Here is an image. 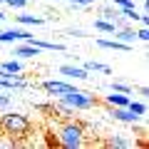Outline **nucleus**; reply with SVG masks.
Returning a JSON list of instances; mask_svg holds the SVG:
<instances>
[{"label": "nucleus", "mask_w": 149, "mask_h": 149, "mask_svg": "<svg viewBox=\"0 0 149 149\" xmlns=\"http://www.w3.org/2000/svg\"><path fill=\"white\" fill-rule=\"evenodd\" d=\"M107 147H112V149H132L134 142L127 139V137H122V134H114V137L107 139Z\"/></svg>", "instance_id": "ddd939ff"}, {"label": "nucleus", "mask_w": 149, "mask_h": 149, "mask_svg": "<svg viewBox=\"0 0 149 149\" xmlns=\"http://www.w3.org/2000/svg\"><path fill=\"white\" fill-rule=\"evenodd\" d=\"M117 15H119V13H117V8H102V13H100V17H102V20H109V22H114V20H117Z\"/></svg>", "instance_id": "412c9836"}, {"label": "nucleus", "mask_w": 149, "mask_h": 149, "mask_svg": "<svg viewBox=\"0 0 149 149\" xmlns=\"http://www.w3.org/2000/svg\"><path fill=\"white\" fill-rule=\"evenodd\" d=\"M109 114H112L114 119H117V122H122V124H137L139 119H142L139 114H134V112L129 109V107H112V109H109Z\"/></svg>", "instance_id": "423d86ee"}, {"label": "nucleus", "mask_w": 149, "mask_h": 149, "mask_svg": "<svg viewBox=\"0 0 149 149\" xmlns=\"http://www.w3.org/2000/svg\"><path fill=\"white\" fill-rule=\"evenodd\" d=\"M5 5H10V8H15V10H22V8L27 5V0H5Z\"/></svg>", "instance_id": "5701e85b"}, {"label": "nucleus", "mask_w": 149, "mask_h": 149, "mask_svg": "<svg viewBox=\"0 0 149 149\" xmlns=\"http://www.w3.org/2000/svg\"><path fill=\"white\" fill-rule=\"evenodd\" d=\"M30 42L37 45L42 52H45V50H47V52H65V45L62 42H47V40H35V37H30Z\"/></svg>", "instance_id": "f8f14e48"}, {"label": "nucleus", "mask_w": 149, "mask_h": 149, "mask_svg": "<svg viewBox=\"0 0 149 149\" xmlns=\"http://www.w3.org/2000/svg\"><path fill=\"white\" fill-rule=\"evenodd\" d=\"M3 3H5V0H0V5H3Z\"/></svg>", "instance_id": "7c9ffc66"}, {"label": "nucleus", "mask_w": 149, "mask_h": 149, "mask_svg": "<svg viewBox=\"0 0 149 149\" xmlns=\"http://www.w3.org/2000/svg\"><path fill=\"white\" fill-rule=\"evenodd\" d=\"M13 55H15L17 60H30V57H37V55H42V50L37 47V45H32L30 40H25L22 45H15Z\"/></svg>", "instance_id": "0eeeda50"}, {"label": "nucleus", "mask_w": 149, "mask_h": 149, "mask_svg": "<svg viewBox=\"0 0 149 149\" xmlns=\"http://www.w3.org/2000/svg\"><path fill=\"white\" fill-rule=\"evenodd\" d=\"M87 3H90V5H92V3H100V0H87Z\"/></svg>", "instance_id": "c756f323"}, {"label": "nucleus", "mask_w": 149, "mask_h": 149, "mask_svg": "<svg viewBox=\"0 0 149 149\" xmlns=\"http://www.w3.org/2000/svg\"><path fill=\"white\" fill-rule=\"evenodd\" d=\"M134 35H137V40H139V42H147V40H149V30H147V25H142L137 32H134Z\"/></svg>", "instance_id": "4be33fe9"}, {"label": "nucleus", "mask_w": 149, "mask_h": 149, "mask_svg": "<svg viewBox=\"0 0 149 149\" xmlns=\"http://www.w3.org/2000/svg\"><path fill=\"white\" fill-rule=\"evenodd\" d=\"M62 102H67L70 107H72L74 112H85V109H92V107L97 104V97L95 95H90V92H82V90H70V92H65L62 97H60Z\"/></svg>", "instance_id": "7ed1b4c3"}, {"label": "nucleus", "mask_w": 149, "mask_h": 149, "mask_svg": "<svg viewBox=\"0 0 149 149\" xmlns=\"http://www.w3.org/2000/svg\"><path fill=\"white\" fill-rule=\"evenodd\" d=\"M52 112H60V117H65V119H72L74 117V109L67 104V102H62L60 97H57V102L52 104Z\"/></svg>", "instance_id": "2eb2a0df"}, {"label": "nucleus", "mask_w": 149, "mask_h": 149, "mask_svg": "<svg viewBox=\"0 0 149 149\" xmlns=\"http://www.w3.org/2000/svg\"><path fill=\"white\" fill-rule=\"evenodd\" d=\"M0 129L5 134H10V137H15V139H22V137L30 134L32 124H30V119H27L25 114H20V112H8V114L0 117Z\"/></svg>", "instance_id": "f257e3e1"}, {"label": "nucleus", "mask_w": 149, "mask_h": 149, "mask_svg": "<svg viewBox=\"0 0 149 149\" xmlns=\"http://www.w3.org/2000/svg\"><path fill=\"white\" fill-rule=\"evenodd\" d=\"M70 3H72V5H90L87 0H70Z\"/></svg>", "instance_id": "cd10ccee"}, {"label": "nucleus", "mask_w": 149, "mask_h": 149, "mask_svg": "<svg viewBox=\"0 0 149 149\" xmlns=\"http://www.w3.org/2000/svg\"><path fill=\"white\" fill-rule=\"evenodd\" d=\"M95 30H100V32H114V30H117V25H114V22H109V20L97 17V20H95Z\"/></svg>", "instance_id": "a211bd4d"}, {"label": "nucleus", "mask_w": 149, "mask_h": 149, "mask_svg": "<svg viewBox=\"0 0 149 149\" xmlns=\"http://www.w3.org/2000/svg\"><path fill=\"white\" fill-rule=\"evenodd\" d=\"M109 90H114V92H122V95H132V85H127V82H119V80H114L109 85Z\"/></svg>", "instance_id": "aec40b11"}, {"label": "nucleus", "mask_w": 149, "mask_h": 149, "mask_svg": "<svg viewBox=\"0 0 149 149\" xmlns=\"http://www.w3.org/2000/svg\"><path fill=\"white\" fill-rule=\"evenodd\" d=\"M0 70H5V72H22V62H20V60H17V57H13V60H5V62H3V65H0Z\"/></svg>", "instance_id": "f3484780"}, {"label": "nucleus", "mask_w": 149, "mask_h": 149, "mask_svg": "<svg viewBox=\"0 0 149 149\" xmlns=\"http://www.w3.org/2000/svg\"><path fill=\"white\" fill-rule=\"evenodd\" d=\"M57 144L65 147V149H80V147H85V129H82V124L67 119V122L60 127V132H57Z\"/></svg>", "instance_id": "f03ea898"}, {"label": "nucleus", "mask_w": 149, "mask_h": 149, "mask_svg": "<svg viewBox=\"0 0 149 149\" xmlns=\"http://www.w3.org/2000/svg\"><path fill=\"white\" fill-rule=\"evenodd\" d=\"M60 74L65 80H87L90 77V72L80 65H60Z\"/></svg>", "instance_id": "6e6552de"}, {"label": "nucleus", "mask_w": 149, "mask_h": 149, "mask_svg": "<svg viewBox=\"0 0 149 149\" xmlns=\"http://www.w3.org/2000/svg\"><path fill=\"white\" fill-rule=\"evenodd\" d=\"M3 20H5V13H3V10H0V22H3Z\"/></svg>", "instance_id": "c85d7f7f"}, {"label": "nucleus", "mask_w": 149, "mask_h": 149, "mask_svg": "<svg viewBox=\"0 0 149 149\" xmlns=\"http://www.w3.org/2000/svg\"><path fill=\"white\" fill-rule=\"evenodd\" d=\"M52 3H57V0H52Z\"/></svg>", "instance_id": "2f4dec72"}, {"label": "nucleus", "mask_w": 149, "mask_h": 149, "mask_svg": "<svg viewBox=\"0 0 149 149\" xmlns=\"http://www.w3.org/2000/svg\"><path fill=\"white\" fill-rule=\"evenodd\" d=\"M40 87H42L47 95H52V97H62L65 92L74 90V85H72V82H67V80H45Z\"/></svg>", "instance_id": "20e7f679"}, {"label": "nucleus", "mask_w": 149, "mask_h": 149, "mask_svg": "<svg viewBox=\"0 0 149 149\" xmlns=\"http://www.w3.org/2000/svg\"><path fill=\"white\" fill-rule=\"evenodd\" d=\"M82 67H85L87 72H102V74H109V72H112V70H109V65H104V62H95V60L85 62Z\"/></svg>", "instance_id": "dca6fc26"}, {"label": "nucleus", "mask_w": 149, "mask_h": 149, "mask_svg": "<svg viewBox=\"0 0 149 149\" xmlns=\"http://www.w3.org/2000/svg\"><path fill=\"white\" fill-rule=\"evenodd\" d=\"M104 102H107L109 107H127L129 95H122V92H114V90H112V95H107Z\"/></svg>", "instance_id": "4468645a"}, {"label": "nucleus", "mask_w": 149, "mask_h": 149, "mask_svg": "<svg viewBox=\"0 0 149 149\" xmlns=\"http://www.w3.org/2000/svg\"><path fill=\"white\" fill-rule=\"evenodd\" d=\"M142 3H147V0H142Z\"/></svg>", "instance_id": "473e14b6"}, {"label": "nucleus", "mask_w": 149, "mask_h": 149, "mask_svg": "<svg viewBox=\"0 0 149 149\" xmlns=\"http://www.w3.org/2000/svg\"><path fill=\"white\" fill-rule=\"evenodd\" d=\"M114 35V40H119V42L129 45V47H134V42H137V35H134V27H117V30L112 32Z\"/></svg>", "instance_id": "1a4fd4ad"}, {"label": "nucleus", "mask_w": 149, "mask_h": 149, "mask_svg": "<svg viewBox=\"0 0 149 149\" xmlns=\"http://www.w3.org/2000/svg\"><path fill=\"white\" fill-rule=\"evenodd\" d=\"M32 35L25 27H8V30H0V45H5V42H25Z\"/></svg>", "instance_id": "39448f33"}, {"label": "nucleus", "mask_w": 149, "mask_h": 149, "mask_svg": "<svg viewBox=\"0 0 149 149\" xmlns=\"http://www.w3.org/2000/svg\"><path fill=\"white\" fill-rule=\"evenodd\" d=\"M67 35L70 37H85V32H82L80 27H72V30H67Z\"/></svg>", "instance_id": "393cba45"}, {"label": "nucleus", "mask_w": 149, "mask_h": 149, "mask_svg": "<svg viewBox=\"0 0 149 149\" xmlns=\"http://www.w3.org/2000/svg\"><path fill=\"white\" fill-rule=\"evenodd\" d=\"M114 8L124 10V8H134V0H114Z\"/></svg>", "instance_id": "b1692460"}, {"label": "nucleus", "mask_w": 149, "mask_h": 149, "mask_svg": "<svg viewBox=\"0 0 149 149\" xmlns=\"http://www.w3.org/2000/svg\"><path fill=\"white\" fill-rule=\"evenodd\" d=\"M10 104V95H3V92H0V107H8Z\"/></svg>", "instance_id": "a878e982"}, {"label": "nucleus", "mask_w": 149, "mask_h": 149, "mask_svg": "<svg viewBox=\"0 0 149 149\" xmlns=\"http://www.w3.org/2000/svg\"><path fill=\"white\" fill-rule=\"evenodd\" d=\"M127 107L134 112V114H139V117L144 119V114H147V102H134V100H129V102H127Z\"/></svg>", "instance_id": "6ab92c4d"}, {"label": "nucleus", "mask_w": 149, "mask_h": 149, "mask_svg": "<svg viewBox=\"0 0 149 149\" xmlns=\"http://www.w3.org/2000/svg\"><path fill=\"white\" fill-rule=\"evenodd\" d=\"M97 47H102V50H117V52H129V45H124V42H119V40H104V37H100L97 40Z\"/></svg>", "instance_id": "9d476101"}, {"label": "nucleus", "mask_w": 149, "mask_h": 149, "mask_svg": "<svg viewBox=\"0 0 149 149\" xmlns=\"http://www.w3.org/2000/svg\"><path fill=\"white\" fill-rule=\"evenodd\" d=\"M15 22L17 25H25V27H40V25H45V17H40V15H15Z\"/></svg>", "instance_id": "9b49d317"}, {"label": "nucleus", "mask_w": 149, "mask_h": 149, "mask_svg": "<svg viewBox=\"0 0 149 149\" xmlns=\"http://www.w3.org/2000/svg\"><path fill=\"white\" fill-rule=\"evenodd\" d=\"M139 95L147 97V95H149V87H147V85H142V87H139Z\"/></svg>", "instance_id": "bb28decb"}]
</instances>
